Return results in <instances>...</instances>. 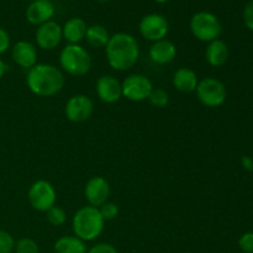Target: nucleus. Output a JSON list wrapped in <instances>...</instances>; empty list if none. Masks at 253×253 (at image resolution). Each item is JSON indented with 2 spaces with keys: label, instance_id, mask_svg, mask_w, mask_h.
I'll use <instances>...</instances> for the list:
<instances>
[{
  "label": "nucleus",
  "instance_id": "obj_1",
  "mask_svg": "<svg viewBox=\"0 0 253 253\" xmlns=\"http://www.w3.org/2000/svg\"><path fill=\"white\" fill-rule=\"evenodd\" d=\"M105 56L113 69L119 72L128 71L137 63L140 44L132 35L118 32L109 39L105 46Z\"/></svg>",
  "mask_w": 253,
  "mask_h": 253
},
{
  "label": "nucleus",
  "instance_id": "obj_2",
  "mask_svg": "<svg viewBox=\"0 0 253 253\" xmlns=\"http://www.w3.org/2000/svg\"><path fill=\"white\" fill-rule=\"evenodd\" d=\"M66 79L63 72L53 64L37 63L29 69L26 85L32 94L41 98H49L63 89Z\"/></svg>",
  "mask_w": 253,
  "mask_h": 253
},
{
  "label": "nucleus",
  "instance_id": "obj_3",
  "mask_svg": "<svg viewBox=\"0 0 253 253\" xmlns=\"http://www.w3.org/2000/svg\"><path fill=\"white\" fill-rule=\"evenodd\" d=\"M105 220L101 216L98 208L85 205L76 211L72 219V229L74 236L82 241H94L101 235Z\"/></svg>",
  "mask_w": 253,
  "mask_h": 253
},
{
  "label": "nucleus",
  "instance_id": "obj_4",
  "mask_svg": "<svg viewBox=\"0 0 253 253\" xmlns=\"http://www.w3.org/2000/svg\"><path fill=\"white\" fill-rule=\"evenodd\" d=\"M61 68L69 76L82 77L91 69V56L81 44H66L59 53Z\"/></svg>",
  "mask_w": 253,
  "mask_h": 253
},
{
  "label": "nucleus",
  "instance_id": "obj_5",
  "mask_svg": "<svg viewBox=\"0 0 253 253\" xmlns=\"http://www.w3.org/2000/svg\"><path fill=\"white\" fill-rule=\"evenodd\" d=\"M189 29L195 39L207 43L220 39L222 34V25L219 17L210 11L195 12L190 19Z\"/></svg>",
  "mask_w": 253,
  "mask_h": 253
},
{
  "label": "nucleus",
  "instance_id": "obj_6",
  "mask_svg": "<svg viewBox=\"0 0 253 253\" xmlns=\"http://www.w3.org/2000/svg\"><path fill=\"white\" fill-rule=\"evenodd\" d=\"M195 94L198 100L207 108H219L225 103L227 96L225 84L214 77L200 79Z\"/></svg>",
  "mask_w": 253,
  "mask_h": 253
},
{
  "label": "nucleus",
  "instance_id": "obj_7",
  "mask_svg": "<svg viewBox=\"0 0 253 253\" xmlns=\"http://www.w3.org/2000/svg\"><path fill=\"white\" fill-rule=\"evenodd\" d=\"M27 200L32 209L40 212H47L56 205V189L48 180L39 179L32 183L27 190Z\"/></svg>",
  "mask_w": 253,
  "mask_h": 253
},
{
  "label": "nucleus",
  "instance_id": "obj_8",
  "mask_svg": "<svg viewBox=\"0 0 253 253\" xmlns=\"http://www.w3.org/2000/svg\"><path fill=\"white\" fill-rule=\"evenodd\" d=\"M123 96L133 103L147 100L153 89L152 82L143 74L133 73L126 77L121 83Z\"/></svg>",
  "mask_w": 253,
  "mask_h": 253
},
{
  "label": "nucleus",
  "instance_id": "obj_9",
  "mask_svg": "<svg viewBox=\"0 0 253 253\" xmlns=\"http://www.w3.org/2000/svg\"><path fill=\"white\" fill-rule=\"evenodd\" d=\"M138 31L143 39L153 43V42L166 39L169 31V24L163 15L152 12V14L145 15L141 19L138 24Z\"/></svg>",
  "mask_w": 253,
  "mask_h": 253
},
{
  "label": "nucleus",
  "instance_id": "obj_10",
  "mask_svg": "<svg viewBox=\"0 0 253 253\" xmlns=\"http://www.w3.org/2000/svg\"><path fill=\"white\" fill-rule=\"evenodd\" d=\"M94 104L85 94H76L71 96L64 106V114L72 123H84L93 115Z\"/></svg>",
  "mask_w": 253,
  "mask_h": 253
},
{
  "label": "nucleus",
  "instance_id": "obj_11",
  "mask_svg": "<svg viewBox=\"0 0 253 253\" xmlns=\"http://www.w3.org/2000/svg\"><path fill=\"white\" fill-rule=\"evenodd\" d=\"M35 40L40 48L44 49V51H52V49L57 48L63 40L62 26L53 20L44 22V24L37 26L36 32H35Z\"/></svg>",
  "mask_w": 253,
  "mask_h": 253
},
{
  "label": "nucleus",
  "instance_id": "obj_12",
  "mask_svg": "<svg viewBox=\"0 0 253 253\" xmlns=\"http://www.w3.org/2000/svg\"><path fill=\"white\" fill-rule=\"evenodd\" d=\"M110 193V184L105 178L100 175L91 177L84 187L85 200L88 202V205L94 208H100L104 203L109 202Z\"/></svg>",
  "mask_w": 253,
  "mask_h": 253
},
{
  "label": "nucleus",
  "instance_id": "obj_13",
  "mask_svg": "<svg viewBox=\"0 0 253 253\" xmlns=\"http://www.w3.org/2000/svg\"><path fill=\"white\" fill-rule=\"evenodd\" d=\"M95 91L98 98L105 104L118 103L123 98L121 83L113 76H101L96 81Z\"/></svg>",
  "mask_w": 253,
  "mask_h": 253
},
{
  "label": "nucleus",
  "instance_id": "obj_14",
  "mask_svg": "<svg viewBox=\"0 0 253 253\" xmlns=\"http://www.w3.org/2000/svg\"><path fill=\"white\" fill-rule=\"evenodd\" d=\"M54 15V5L51 0H32L26 7L25 16L29 24L40 26L51 21Z\"/></svg>",
  "mask_w": 253,
  "mask_h": 253
},
{
  "label": "nucleus",
  "instance_id": "obj_15",
  "mask_svg": "<svg viewBox=\"0 0 253 253\" xmlns=\"http://www.w3.org/2000/svg\"><path fill=\"white\" fill-rule=\"evenodd\" d=\"M37 48L30 41H17L12 46L11 58L19 67L25 69H31L35 64H37Z\"/></svg>",
  "mask_w": 253,
  "mask_h": 253
},
{
  "label": "nucleus",
  "instance_id": "obj_16",
  "mask_svg": "<svg viewBox=\"0 0 253 253\" xmlns=\"http://www.w3.org/2000/svg\"><path fill=\"white\" fill-rule=\"evenodd\" d=\"M151 61L158 66H165L170 63L177 56V47L172 41L167 39L160 40L151 44L148 51Z\"/></svg>",
  "mask_w": 253,
  "mask_h": 253
},
{
  "label": "nucleus",
  "instance_id": "obj_17",
  "mask_svg": "<svg viewBox=\"0 0 253 253\" xmlns=\"http://www.w3.org/2000/svg\"><path fill=\"white\" fill-rule=\"evenodd\" d=\"M88 25L82 17H71L62 26L63 40L68 44H79L85 39Z\"/></svg>",
  "mask_w": 253,
  "mask_h": 253
},
{
  "label": "nucleus",
  "instance_id": "obj_18",
  "mask_svg": "<svg viewBox=\"0 0 253 253\" xmlns=\"http://www.w3.org/2000/svg\"><path fill=\"white\" fill-rule=\"evenodd\" d=\"M229 46L221 39L209 42L205 48V61L211 67H221L229 59Z\"/></svg>",
  "mask_w": 253,
  "mask_h": 253
},
{
  "label": "nucleus",
  "instance_id": "obj_19",
  "mask_svg": "<svg viewBox=\"0 0 253 253\" xmlns=\"http://www.w3.org/2000/svg\"><path fill=\"white\" fill-rule=\"evenodd\" d=\"M172 83L174 88L180 93H193L197 89L199 79H198L197 73L193 69L182 67L174 72Z\"/></svg>",
  "mask_w": 253,
  "mask_h": 253
},
{
  "label": "nucleus",
  "instance_id": "obj_20",
  "mask_svg": "<svg viewBox=\"0 0 253 253\" xmlns=\"http://www.w3.org/2000/svg\"><path fill=\"white\" fill-rule=\"evenodd\" d=\"M54 253H86L85 242L77 236H62L54 242Z\"/></svg>",
  "mask_w": 253,
  "mask_h": 253
},
{
  "label": "nucleus",
  "instance_id": "obj_21",
  "mask_svg": "<svg viewBox=\"0 0 253 253\" xmlns=\"http://www.w3.org/2000/svg\"><path fill=\"white\" fill-rule=\"evenodd\" d=\"M109 39H110V35H109L106 27L103 26V25L94 24L88 26L84 40H85L89 46L94 47V48H103V47L105 48Z\"/></svg>",
  "mask_w": 253,
  "mask_h": 253
},
{
  "label": "nucleus",
  "instance_id": "obj_22",
  "mask_svg": "<svg viewBox=\"0 0 253 253\" xmlns=\"http://www.w3.org/2000/svg\"><path fill=\"white\" fill-rule=\"evenodd\" d=\"M147 100L155 108H166L168 105V103H169V95H168V93L165 89L153 88Z\"/></svg>",
  "mask_w": 253,
  "mask_h": 253
},
{
  "label": "nucleus",
  "instance_id": "obj_23",
  "mask_svg": "<svg viewBox=\"0 0 253 253\" xmlns=\"http://www.w3.org/2000/svg\"><path fill=\"white\" fill-rule=\"evenodd\" d=\"M47 221L52 225V226H62L66 224L67 221V212L64 211L63 208L54 205L48 211L46 212Z\"/></svg>",
  "mask_w": 253,
  "mask_h": 253
},
{
  "label": "nucleus",
  "instance_id": "obj_24",
  "mask_svg": "<svg viewBox=\"0 0 253 253\" xmlns=\"http://www.w3.org/2000/svg\"><path fill=\"white\" fill-rule=\"evenodd\" d=\"M15 253H40L39 245L30 237H22L15 244Z\"/></svg>",
  "mask_w": 253,
  "mask_h": 253
},
{
  "label": "nucleus",
  "instance_id": "obj_25",
  "mask_svg": "<svg viewBox=\"0 0 253 253\" xmlns=\"http://www.w3.org/2000/svg\"><path fill=\"white\" fill-rule=\"evenodd\" d=\"M15 244L12 235L5 230H0V253H11L15 250Z\"/></svg>",
  "mask_w": 253,
  "mask_h": 253
},
{
  "label": "nucleus",
  "instance_id": "obj_26",
  "mask_svg": "<svg viewBox=\"0 0 253 253\" xmlns=\"http://www.w3.org/2000/svg\"><path fill=\"white\" fill-rule=\"evenodd\" d=\"M99 211H100L101 216L105 221H110L114 220L119 215V207L113 202H106L101 205L100 208H98Z\"/></svg>",
  "mask_w": 253,
  "mask_h": 253
},
{
  "label": "nucleus",
  "instance_id": "obj_27",
  "mask_svg": "<svg viewBox=\"0 0 253 253\" xmlns=\"http://www.w3.org/2000/svg\"><path fill=\"white\" fill-rule=\"evenodd\" d=\"M239 247L245 253H253V232H246L240 237Z\"/></svg>",
  "mask_w": 253,
  "mask_h": 253
},
{
  "label": "nucleus",
  "instance_id": "obj_28",
  "mask_svg": "<svg viewBox=\"0 0 253 253\" xmlns=\"http://www.w3.org/2000/svg\"><path fill=\"white\" fill-rule=\"evenodd\" d=\"M244 22L247 29L253 32V0H250L244 9Z\"/></svg>",
  "mask_w": 253,
  "mask_h": 253
},
{
  "label": "nucleus",
  "instance_id": "obj_29",
  "mask_svg": "<svg viewBox=\"0 0 253 253\" xmlns=\"http://www.w3.org/2000/svg\"><path fill=\"white\" fill-rule=\"evenodd\" d=\"M86 253H118V250L110 244L106 242H100V244L94 245L91 249H89Z\"/></svg>",
  "mask_w": 253,
  "mask_h": 253
},
{
  "label": "nucleus",
  "instance_id": "obj_30",
  "mask_svg": "<svg viewBox=\"0 0 253 253\" xmlns=\"http://www.w3.org/2000/svg\"><path fill=\"white\" fill-rule=\"evenodd\" d=\"M10 48V36L6 30L0 27V54L5 53Z\"/></svg>",
  "mask_w": 253,
  "mask_h": 253
},
{
  "label": "nucleus",
  "instance_id": "obj_31",
  "mask_svg": "<svg viewBox=\"0 0 253 253\" xmlns=\"http://www.w3.org/2000/svg\"><path fill=\"white\" fill-rule=\"evenodd\" d=\"M241 165L246 170H250V172L253 170V160L251 157H249V156H242Z\"/></svg>",
  "mask_w": 253,
  "mask_h": 253
},
{
  "label": "nucleus",
  "instance_id": "obj_32",
  "mask_svg": "<svg viewBox=\"0 0 253 253\" xmlns=\"http://www.w3.org/2000/svg\"><path fill=\"white\" fill-rule=\"evenodd\" d=\"M6 71H7L6 63H5V62L2 61L1 58H0V79H1L2 77L5 76V73H6Z\"/></svg>",
  "mask_w": 253,
  "mask_h": 253
},
{
  "label": "nucleus",
  "instance_id": "obj_33",
  "mask_svg": "<svg viewBox=\"0 0 253 253\" xmlns=\"http://www.w3.org/2000/svg\"><path fill=\"white\" fill-rule=\"evenodd\" d=\"M153 1L158 2V4H166V2H168L169 0H153Z\"/></svg>",
  "mask_w": 253,
  "mask_h": 253
},
{
  "label": "nucleus",
  "instance_id": "obj_34",
  "mask_svg": "<svg viewBox=\"0 0 253 253\" xmlns=\"http://www.w3.org/2000/svg\"><path fill=\"white\" fill-rule=\"evenodd\" d=\"M98 1H101V2H105V1H109V0H98Z\"/></svg>",
  "mask_w": 253,
  "mask_h": 253
},
{
  "label": "nucleus",
  "instance_id": "obj_35",
  "mask_svg": "<svg viewBox=\"0 0 253 253\" xmlns=\"http://www.w3.org/2000/svg\"><path fill=\"white\" fill-rule=\"evenodd\" d=\"M184 253H190V252H184Z\"/></svg>",
  "mask_w": 253,
  "mask_h": 253
}]
</instances>
